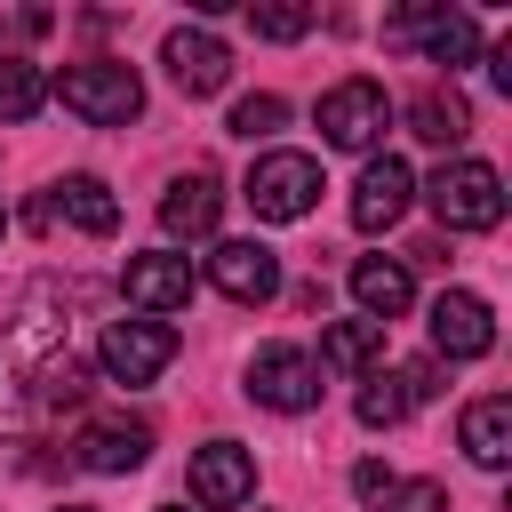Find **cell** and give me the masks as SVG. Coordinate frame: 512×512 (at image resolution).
Here are the masks:
<instances>
[{
  "instance_id": "cell-1",
  "label": "cell",
  "mask_w": 512,
  "mask_h": 512,
  "mask_svg": "<svg viewBox=\"0 0 512 512\" xmlns=\"http://www.w3.org/2000/svg\"><path fill=\"white\" fill-rule=\"evenodd\" d=\"M88 400V368L64 352V320L24 312L16 328H0V432H32L56 408Z\"/></svg>"
},
{
  "instance_id": "cell-2",
  "label": "cell",
  "mask_w": 512,
  "mask_h": 512,
  "mask_svg": "<svg viewBox=\"0 0 512 512\" xmlns=\"http://www.w3.org/2000/svg\"><path fill=\"white\" fill-rule=\"evenodd\" d=\"M56 96H64V112H72V120H88V128H128V120L144 112V80H136L120 56H88V64H64Z\"/></svg>"
},
{
  "instance_id": "cell-3",
  "label": "cell",
  "mask_w": 512,
  "mask_h": 512,
  "mask_svg": "<svg viewBox=\"0 0 512 512\" xmlns=\"http://www.w3.org/2000/svg\"><path fill=\"white\" fill-rule=\"evenodd\" d=\"M424 192H432V216L448 232H496L504 224V176L488 160H440V176Z\"/></svg>"
},
{
  "instance_id": "cell-4",
  "label": "cell",
  "mask_w": 512,
  "mask_h": 512,
  "mask_svg": "<svg viewBox=\"0 0 512 512\" xmlns=\"http://www.w3.org/2000/svg\"><path fill=\"white\" fill-rule=\"evenodd\" d=\"M240 200H248L264 224H296V216H312V200H320V160H312V152H264V160L248 168Z\"/></svg>"
},
{
  "instance_id": "cell-5",
  "label": "cell",
  "mask_w": 512,
  "mask_h": 512,
  "mask_svg": "<svg viewBox=\"0 0 512 512\" xmlns=\"http://www.w3.org/2000/svg\"><path fill=\"white\" fill-rule=\"evenodd\" d=\"M384 128H392V96H384V80H336L328 96H320V136L336 144V152H376L384 144Z\"/></svg>"
},
{
  "instance_id": "cell-6",
  "label": "cell",
  "mask_w": 512,
  "mask_h": 512,
  "mask_svg": "<svg viewBox=\"0 0 512 512\" xmlns=\"http://www.w3.org/2000/svg\"><path fill=\"white\" fill-rule=\"evenodd\" d=\"M384 40H392V48H424V56L448 64V72H464V64L480 56V24H472L464 8H400V16H384Z\"/></svg>"
},
{
  "instance_id": "cell-7",
  "label": "cell",
  "mask_w": 512,
  "mask_h": 512,
  "mask_svg": "<svg viewBox=\"0 0 512 512\" xmlns=\"http://www.w3.org/2000/svg\"><path fill=\"white\" fill-rule=\"evenodd\" d=\"M168 360H176V328L168 320H104V336H96V368L112 384H152Z\"/></svg>"
},
{
  "instance_id": "cell-8",
  "label": "cell",
  "mask_w": 512,
  "mask_h": 512,
  "mask_svg": "<svg viewBox=\"0 0 512 512\" xmlns=\"http://www.w3.org/2000/svg\"><path fill=\"white\" fill-rule=\"evenodd\" d=\"M248 400H264V408H280V416L320 408V368H312V352H304V344H264V352L248 360Z\"/></svg>"
},
{
  "instance_id": "cell-9",
  "label": "cell",
  "mask_w": 512,
  "mask_h": 512,
  "mask_svg": "<svg viewBox=\"0 0 512 512\" xmlns=\"http://www.w3.org/2000/svg\"><path fill=\"white\" fill-rule=\"evenodd\" d=\"M192 504L200 512H232V504H248L256 496V456L240 448V440H208V448H192Z\"/></svg>"
},
{
  "instance_id": "cell-10",
  "label": "cell",
  "mask_w": 512,
  "mask_h": 512,
  "mask_svg": "<svg viewBox=\"0 0 512 512\" xmlns=\"http://www.w3.org/2000/svg\"><path fill=\"white\" fill-rule=\"evenodd\" d=\"M408 200H416L408 160H400V152H368V168H360V184H352V224H360V232H392V224L408 216Z\"/></svg>"
},
{
  "instance_id": "cell-11",
  "label": "cell",
  "mask_w": 512,
  "mask_h": 512,
  "mask_svg": "<svg viewBox=\"0 0 512 512\" xmlns=\"http://www.w3.org/2000/svg\"><path fill=\"white\" fill-rule=\"evenodd\" d=\"M208 280H216V296H232V304H272V296H280V256H272L264 240H216V248H208Z\"/></svg>"
},
{
  "instance_id": "cell-12",
  "label": "cell",
  "mask_w": 512,
  "mask_h": 512,
  "mask_svg": "<svg viewBox=\"0 0 512 512\" xmlns=\"http://www.w3.org/2000/svg\"><path fill=\"white\" fill-rule=\"evenodd\" d=\"M488 344H496V312L472 288H440L432 296V352L440 360H480Z\"/></svg>"
},
{
  "instance_id": "cell-13",
  "label": "cell",
  "mask_w": 512,
  "mask_h": 512,
  "mask_svg": "<svg viewBox=\"0 0 512 512\" xmlns=\"http://www.w3.org/2000/svg\"><path fill=\"white\" fill-rule=\"evenodd\" d=\"M160 64H168V80H176L184 96H216V88L232 80V48H224L216 32H192V24H176V32H168Z\"/></svg>"
},
{
  "instance_id": "cell-14",
  "label": "cell",
  "mask_w": 512,
  "mask_h": 512,
  "mask_svg": "<svg viewBox=\"0 0 512 512\" xmlns=\"http://www.w3.org/2000/svg\"><path fill=\"white\" fill-rule=\"evenodd\" d=\"M144 448H152V432H144L136 416H88V424L72 432V464H80V472H136Z\"/></svg>"
},
{
  "instance_id": "cell-15",
  "label": "cell",
  "mask_w": 512,
  "mask_h": 512,
  "mask_svg": "<svg viewBox=\"0 0 512 512\" xmlns=\"http://www.w3.org/2000/svg\"><path fill=\"white\" fill-rule=\"evenodd\" d=\"M216 216H224V192H216L208 168H192V176H176V184L160 192V232H168V240H208Z\"/></svg>"
},
{
  "instance_id": "cell-16",
  "label": "cell",
  "mask_w": 512,
  "mask_h": 512,
  "mask_svg": "<svg viewBox=\"0 0 512 512\" xmlns=\"http://www.w3.org/2000/svg\"><path fill=\"white\" fill-rule=\"evenodd\" d=\"M352 296H360V320L392 328V320L416 304V280H408L400 256H360V264H352Z\"/></svg>"
},
{
  "instance_id": "cell-17",
  "label": "cell",
  "mask_w": 512,
  "mask_h": 512,
  "mask_svg": "<svg viewBox=\"0 0 512 512\" xmlns=\"http://www.w3.org/2000/svg\"><path fill=\"white\" fill-rule=\"evenodd\" d=\"M120 288L136 312H176V304H192V264L184 256H128Z\"/></svg>"
},
{
  "instance_id": "cell-18",
  "label": "cell",
  "mask_w": 512,
  "mask_h": 512,
  "mask_svg": "<svg viewBox=\"0 0 512 512\" xmlns=\"http://www.w3.org/2000/svg\"><path fill=\"white\" fill-rule=\"evenodd\" d=\"M48 216H72L88 240H112V232H120V200L104 192V176H64V184H48Z\"/></svg>"
},
{
  "instance_id": "cell-19",
  "label": "cell",
  "mask_w": 512,
  "mask_h": 512,
  "mask_svg": "<svg viewBox=\"0 0 512 512\" xmlns=\"http://www.w3.org/2000/svg\"><path fill=\"white\" fill-rule=\"evenodd\" d=\"M464 456H472L480 472H504V464H512V400H504V392H488V400L464 408Z\"/></svg>"
},
{
  "instance_id": "cell-20",
  "label": "cell",
  "mask_w": 512,
  "mask_h": 512,
  "mask_svg": "<svg viewBox=\"0 0 512 512\" xmlns=\"http://www.w3.org/2000/svg\"><path fill=\"white\" fill-rule=\"evenodd\" d=\"M376 360H384V328H376V320H328V328H320V360H312V368L368 376Z\"/></svg>"
},
{
  "instance_id": "cell-21",
  "label": "cell",
  "mask_w": 512,
  "mask_h": 512,
  "mask_svg": "<svg viewBox=\"0 0 512 512\" xmlns=\"http://www.w3.org/2000/svg\"><path fill=\"white\" fill-rule=\"evenodd\" d=\"M408 136H424V144H464L472 136V104L456 96V88H424L416 104H408Z\"/></svg>"
},
{
  "instance_id": "cell-22",
  "label": "cell",
  "mask_w": 512,
  "mask_h": 512,
  "mask_svg": "<svg viewBox=\"0 0 512 512\" xmlns=\"http://www.w3.org/2000/svg\"><path fill=\"white\" fill-rule=\"evenodd\" d=\"M48 104V72L32 56H0V120H32Z\"/></svg>"
},
{
  "instance_id": "cell-23",
  "label": "cell",
  "mask_w": 512,
  "mask_h": 512,
  "mask_svg": "<svg viewBox=\"0 0 512 512\" xmlns=\"http://www.w3.org/2000/svg\"><path fill=\"white\" fill-rule=\"evenodd\" d=\"M400 416H408V392H400V376L368 368V384H360V424H368V432H392Z\"/></svg>"
},
{
  "instance_id": "cell-24",
  "label": "cell",
  "mask_w": 512,
  "mask_h": 512,
  "mask_svg": "<svg viewBox=\"0 0 512 512\" xmlns=\"http://www.w3.org/2000/svg\"><path fill=\"white\" fill-rule=\"evenodd\" d=\"M280 120H288V104H280V96H240V104H232V136H248V144H256V136H272Z\"/></svg>"
},
{
  "instance_id": "cell-25",
  "label": "cell",
  "mask_w": 512,
  "mask_h": 512,
  "mask_svg": "<svg viewBox=\"0 0 512 512\" xmlns=\"http://www.w3.org/2000/svg\"><path fill=\"white\" fill-rule=\"evenodd\" d=\"M248 24H256L264 40H304V32H312V8H288V0H272V8H248Z\"/></svg>"
},
{
  "instance_id": "cell-26",
  "label": "cell",
  "mask_w": 512,
  "mask_h": 512,
  "mask_svg": "<svg viewBox=\"0 0 512 512\" xmlns=\"http://www.w3.org/2000/svg\"><path fill=\"white\" fill-rule=\"evenodd\" d=\"M376 512H448V488L440 480H392V496Z\"/></svg>"
},
{
  "instance_id": "cell-27",
  "label": "cell",
  "mask_w": 512,
  "mask_h": 512,
  "mask_svg": "<svg viewBox=\"0 0 512 512\" xmlns=\"http://www.w3.org/2000/svg\"><path fill=\"white\" fill-rule=\"evenodd\" d=\"M400 392H408V408L432 400V392H448V384H440V360H408V368H400Z\"/></svg>"
},
{
  "instance_id": "cell-28",
  "label": "cell",
  "mask_w": 512,
  "mask_h": 512,
  "mask_svg": "<svg viewBox=\"0 0 512 512\" xmlns=\"http://www.w3.org/2000/svg\"><path fill=\"white\" fill-rule=\"evenodd\" d=\"M352 488H360V504H384V496H392V464H376V456H368V464L352 472Z\"/></svg>"
},
{
  "instance_id": "cell-29",
  "label": "cell",
  "mask_w": 512,
  "mask_h": 512,
  "mask_svg": "<svg viewBox=\"0 0 512 512\" xmlns=\"http://www.w3.org/2000/svg\"><path fill=\"white\" fill-rule=\"evenodd\" d=\"M488 72H496V88L512 96V40H496V48H488Z\"/></svg>"
},
{
  "instance_id": "cell-30",
  "label": "cell",
  "mask_w": 512,
  "mask_h": 512,
  "mask_svg": "<svg viewBox=\"0 0 512 512\" xmlns=\"http://www.w3.org/2000/svg\"><path fill=\"white\" fill-rule=\"evenodd\" d=\"M64 512H88V504H64Z\"/></svg>"
},
{
  "instance_id": "cell-31",
  "label": "cell",
  "mask_w": 512,
  "mask_h": 512,
  "mask_svg": "<svg viewBox=\"0 0 512 512\" xmlns=\"http://www.w3.org/2000/svg\"><path fill=\"white\" fill-rule=\"evenodd\" d=\"M0 232H8V216H0Z\"/></svg>"
},
{
  "instance_id": "cell-32",
  "label": "cell",
  "mask_w": 512,
  "mask_h": 512,
  "mask_svg": "<svg viewBox=\"0 0 512 512\" xmlns=\"http://www.w3.org/2000/svg\"><path fill=\"white\" fill-rule=\"evenodd\" d=\"M168 512H176V504H168Z\"/></svg>"
}]
</instances>
